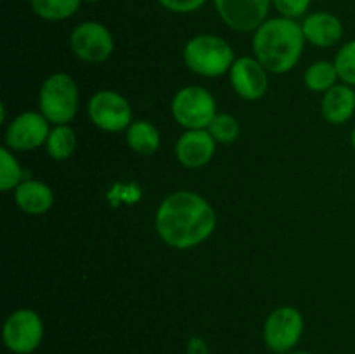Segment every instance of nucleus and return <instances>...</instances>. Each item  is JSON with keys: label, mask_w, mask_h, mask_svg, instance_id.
<instances>
[{"label": "nucleus", "mask_w": 355, "mask_h": 354, "mask_svg": "<svg viewBox=\"0 0 355 354\" xmlns=\"http://www.w3.org/2000/svg\"><path fill=\"white\" fill-rule=\"evenodd\" d=\"M156 231L172 248L187 250L214 233L217 217L211 205L193 191L168 194L156 212Z\"/></svg>", "instance_id": "obj_1"}, {"label": "nucleus", "mask_w": 355, "mask_h": 354, "mask_svg": "<svg viewBox=\"0 0 355 354\" xmlns=\"http://www.w3.org/2000/svg\"><path fill=\"white\" fill-rule=\"evenodd\" d=\"M305 37L302 24L290 17L267 19L253 35V52L270 73H288L300 61Z\"/></svg>", "instance_id": "obj_2"}, {"label": "nucleus", "mask_w": 355, "mask_h": 354, "mask_svg": "<svg viewBox=\"0 0 355 354\" xmlns=\"http://www.w3.org/2000/svg\"><path fill=\"white\" fill-rule=\"evenodd\" d=\"M184 61L191 71L201 76H220L231 71L234 51L224 38L217 35H196L184 47Z\"/></svg>", "instance_id": "obj_3"}, {"label": "nucleus", "mask_w": 355, "mask_h": 354, "mask_svg": "<svg viewBox=\"0 0 355 354\" xmlns=\"http://www.w3.org/2000/svg\"><path fill=\"white\" fill-rule=\"evenodd\" d=\"M40 113L55 125H66L78 111V87L66 73H54L40 87Z\"/></svg>", "instance_id": "obj_4"}, {"label": "nucleus", "mask_w": 355, "mask_h": 354, "mask_svg": "<svg viewBox=\"0 0 355 354\" xmlns=\"http://www.w3.org/2000/svg\"><path fill=\"white\" fill-rule=\"evenodd\" d=\"M172 115L177 124L187 130L208 128L217 115V103L210 90L200 85H189L180 89L172 101Z\"/></svg>", "instance_id": "obj_5"}, {"label": "nucleus", "mask_w": 355, "mask_h": 354, "mask_svg": "<svg viewBox=\"0 0 355 354\" xmlns=\"http://www.w3.org/2000/svg\"><path fill=\"white\" fill-rule=\"evenodd\" d=\"M304 335V316L291 305L277 307L263 325V342L274 354H288Z\"/></svg>", "instance_id": "obj_6"}, {"label": "nucleus", "mask_w": 355, "mask_h": 354, "mask_svg": "<svg viewBox=\"0 0 355 354\" xmlns=\"http://www.w3.org/2000/svg\"><path fill=\"white\" fill-rule=\"evenodd\" d=\"M2 339L12 354H31L44 339V321L31 309H17L7 316L3 323Z\"/></svg>", "instance_id": "obj_7"}, {"label": "nucleus", "mask_w": 355, "mask_h": 354, "mask_svg": "<svg viewBox=\"0 0 355 354\" xmlns=\"http://www.w3.org/2000/svg\"><path fill=\"white\" fill-rule=\"evenodd\" d=\"M69 45L76 58L90 65H97L104 62L113 54L114 40L111 31L104 24L97 21H85L71 31Z\"/></svg>", "instance_id": "obj_8"}, {"label": "nucleus", "mask_w": 355, "mask_h": 354, "mask_svg": "<svg viewBox=\"0 0 355 354\" xmlns=\"http://www.w3.org/2000/svg\"><path fill=\"white\" fill-rule=\"evenodd\" d=\"M220 19L238 33L257 31L267 21L272 0H211Z\"/></svg>", "instance_id": "obj_9"}, {"label": "nucleus", "mask_w": 355, "mask_h": 354, "mask_svg": "<svg viewBox=\"0 0 355 354\" xmlns=\"http://www.w3.org/2000/svg\"><path fill=\"white\" fill-rule=\"evenodd\" d=\"M89 117L101 130L121 132L130 127L132 108L118 92L101 90L89 101Z\"/></svg>", "instance_id": "obj_10"}, {"label": "nucleus", "mask_w": 355, "mask_h": 354, "mask_svg": "<svg viewBox=\"0 0 355 354\" xmlns=\"http://www.w3.org/2000/svg\"><path fill=\"white\" fill-rule=\"evenodd\" d=\"M49 120L42 113L28 111L14 118L12 124L6 130V144L14 151H30V149L40 148L47 142Z\"/></svg>", "instance_id": "obj_11"}, {"label": "nucleus", "mask_w": 355, "mask_h": 354, "mask_svg": "<svg viewBox=\"0 0 355 354\" xmlns=\"http://www.w3.org/2000/svg\"><path fill=\"white\" fill-rule=\"evenodd\" d=\"M231 85L239 97L246 101H257L263 97L269 85L267 69L259 59L243 56L231 66Z\"/></svg>", "instance_id": "obj_12"}, {"label": "nucleus", "mask_w": 355, "mask_h": 354, "mask_svg": "<svg viewBox=\"0 0 355 354\" xmlns=\"http://www.w3.org/2000/svg\"><path fill=\"white\" fill-rule=\"evenodd\" d=\"M215 141L208 128H194L180 135L175 146L177 160L187 169H201L215 155Z\"/></svg>", "instance_id": "obj_13"}, {"label": "nucleus", "mask_w": 355, "mask_h": 354, "mask_svg": "<svg viewBox=\"0 0 355 354\" xmlns=\"http://www.w3.org/2000/svg\"><path fill=\"white\" fill-rule=\"evenodd\" d=\"M300 24L305 40L311 42L315 47H333L343 37V24L340 17L331 12H326V10L309 14Z\"/></svg>", "instance_id": "obj_14"}, {"label": "nucleus", "mask_w": 355, "mask_h": 354, "mask_svg": "<svg viewBox=\"0 0 355 354\" xmlns=\"http://www.w3.org/2000/svg\"><path fill=\"white\" fill-rule=\"evenodd\" d=\"M322 115L333 125H343L355 113V90L347 83H336L324 92L322 97Z\"/></svg>", "instance_id": "obj_15"}, {"label": "nucleus", "mask_w": 355, "mask_h": 354, "mask_svg": "<svg viewBox=\"0 0 355 354\" xmlns=\"http://www.w3.org/2000/svg\"><path fill=\"white\" fill-rule=\"evenodd\" d=\"M14 198H16L17 207L31 215L45 214L54 203V194H52L51 187L47 184L40 183V180L31 179L23 180L16 187Z\"/></svg>", "instance_id": "obj_16"}, {"label": "nucleus", "mask_w": 355, "mask_h": 354, "mask_svg": "<svg viewBox=\"0 0 355 354\" xmlns=\"http://www.w3.org/2000/svg\"><path fill=\"white\" fill-rule=\"evenodd\" d=\"M159 132L158 128L148 120L132 121L127 128V142L139 155H153L159 148Z\"/></svg>", "instance_id": "obj_17"}, {"label": "nucleus", "mask_w": 355, "mask_h": 354, "mask_svg": "<svg viewBox=\"0 0 355 354\" xmlns=\"http://www.w3.org/2000/svg\"><path fill=\"white\" fill-rule=\"evenodd\" d=\"M31 9L45 21H64L82 6V0H30Z\"/></svg>", "instance_id": "obj_18"}, {"label": "nucleus", "mask_w": 355, "mask_h": 354, "mask_svg": "<svg viewBox=\"0 0 355 354\" xmlns=\"http://www.w3.org/2000/svg\"><path fill=\"white\" fill-rule=\"evenodd\" d=\"M76 135L73 128L66 125H55L51 130L47 139V151L51 158L66 160L75 153Z\"/></svg>", "instance_id": "obj_19"}, {"label": "nucleus", "mask_w": 355, "mask_h": 354, "mask_svg": "<svg viewBox=\"0 0 355 354\" xmlns=\"http://www.w3.org/2000/svg\"><path fill=\"white\" fill-rule=\"evenodd\" d=\"M338 71H336L335 62L318 61L309 66L305 71V85L314 92H328L331 87L336 85Z\"/></svg>", "instance_id": "obj_20"}, {"label": "nucleus", "mask_w": 355, "mask_h": 354, "mask_svg": "<svg viewBox=\"0 0 355 354\" xmlns=\"http://www.w3.org/2000/svg\"><path fill=\"white\" fill-rule=\"evenodd\" d=\"M24 179V172L9 148L0 149V189L9 191L17 187Z\"/></svg>", "instance_id": "obj_21"}, {"label": "nucleus", "mask_w": 355, "mask_h": 354, "mask_svg": "<svg viewBox=\"0 0 355 354\" xmlns=\"http://www.w3.org/2000/svg\"><path fill=\"white\" fill-rule=\"evenodd\" d=\"M208 132L217 142L231 144L239 137V124L232 115L217 113L214 120L210 121V125H208Z\"/></svg>", "instance_id": "obj_22"}, {"label": "nucleus", "mask_w": 355, "mask_h": 354, "mask_svg": "<svg viewBox=\"0 0 355 354\" xmlns=\"http://www.w3.org/2000/svg\"><path fill=\"white\" fill-rule=\"evenodd\" d=\"M338 78L347 85L355 87V40L347 42L335 58Z\"/></svg>", "instance_id": "obj_23"}, {"label": "nucleus", "mask_w": 355, "mask_h": 354, "mask_svg": "<svg viewBox=\"0 0 355 354\" xmlns=\"http://www.w3.org/2000/svg\"><path fill=\"white\" fill-rule=\"evenodd\" d=\"M312 0H272V6L279 12V16L290 17V19H298L305 16V12L311 7Z\"/></svg>", "instance_id": "obj_24"}, {"label": "nucleus", "mask_w": 355, "mask_h": 354, "mask_svg": "<svg viewBox=\"0 0 355 354\" xmlns=\"http://www.w3.org/2000/svg\"><path fill=\"white\" fill-rule=\"evenodd\" d=\"M159 6L175 14H189L201 9L207 0H158Z\"/></svg>", "instance_id": "obj_25"}, {"label": "nucleus", "mask_w": 355, "mask_h": 354, "mask_svg": "<svg viewBox=\"0 0 355 354\" xmlns=\"http://www.w3.org/2000/svg\"><path fill=\"white\" fill-rule=\"evenodd\" d=\"M187 354H210V349H208V344L205 342L203 337H191L187 340Z\"/></svg>", "instance_id": "obj_26"}, {"label": "nucleus", "mask_w": 355, "mask_h": 354, "mask_svg": "<svg viewBox=\"0 0 355 354\" xmlns=\"http://www.w3.org/2000/svg\"><path fill=\"white\" fill-rule=\"evenodd\" d=\"M288 354H314V353H309V351H290Z\"/></svg>", "instance_id": "obj_27"}, {"label": "nucleus", "mask_w": 355, "mask_h": 354, "mask_svg": "<svg viewBox=\"0 0 355 354\" xmlns=\"http://www.w3.org/2000/svg\"><path fill=\"white\" fill-rule=\"evenodd\" d=\"M350 142H352V146L355 149V127L352 128V132H350Z\"/></svg>", "instance_id": "obj_28"}, {"label": "nucleus", "mask_w": 355, "mask_h": 354, "mask_svg": "<svg viewBox=\"0 0 355 354\" xmlns=\"http://www.w3.org/2000/svg\"><path fill=\"white\" fill-rule=\"evenodd\" d=\"M87 2H99V0H87Z\"/></svg>", "instance_id": "obj_29"}]
</instances>
